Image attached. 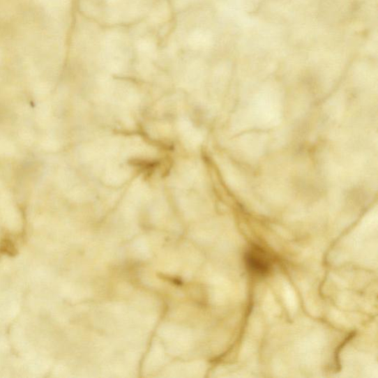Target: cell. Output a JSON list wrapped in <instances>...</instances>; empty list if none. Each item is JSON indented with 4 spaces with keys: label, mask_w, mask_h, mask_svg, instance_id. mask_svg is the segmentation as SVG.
I'll use <instances>...</instances> for the list:
<instances>
[{
    "label": "cell",
    "mask_w": 378,
    "mask_h": 378,
    "mask_svg": "<svg viewBox=\"0 0 378 378\" xmlns=\"http://www.w3.org/2000/svg\"><path fill=\"white\" fill-rule=\"evenodd\" d=\"M245 262L248 271L258 276L267 275L272 268L271 259L266 252L257 246L246 252Z\"/></svg>",
    "instance_id": "cell-1"
}]
</instances>
